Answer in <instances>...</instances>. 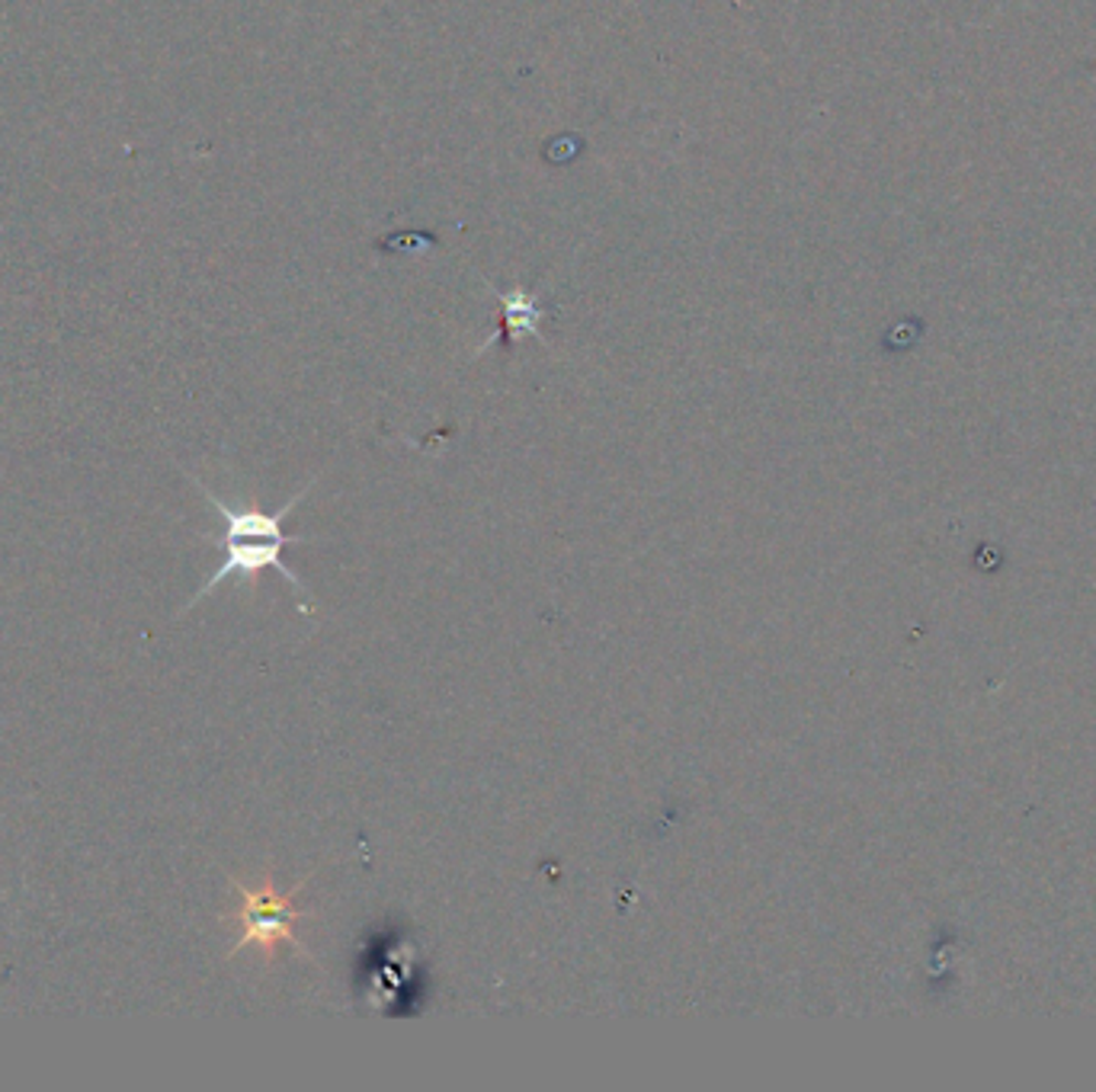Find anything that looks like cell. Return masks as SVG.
Listing matches in <instances>:
<instances>
[{"instance_id":"1","label":"cell","mask_w":1096,"mask_h":1092,"mask_svg":"<svg viewBox=\"0 0 1096 1092\" xmlns=\"http://www.w3.org/2000/svg\"><path fill=\"white\" fill-rule=\"evenodd\" d=\"M311 484H315V481H311ZM311 484H305L299 494L292 496L283 510H276V513H266V510H257V506H244V510H237V506H228L225 500H219L209 488H202V494L209 496L212 510L225 520V535H222V538H212V542L225 552V561H222V567L205 580V587H202L200 593L183 606V612L193 609L202 596H209L215 587H222L228 577H241V580H247V584H257V577L264 574L266 567L279 570L283 580H289L296 593L299 596L305 593V590H301V580L296 577V570L283 561V552H286L289 545H299L305 538H301V535H289V532L283 529V520L296 510V503L308 494Z\"/></svg>"},{"instance_id":"2","label":"cell","mask_w":1096,"mask_h":1092,"mask_svg":"<svg viewBox=\"0 0 1096 1092\" xmlns=\"http://www.w3.org/2000/svg\"><path fill=\"white\" fill-rule=\"evenodd\" d=\"M237 891V910H234L232 923H237V942L232 945L228 955H237L241 949H260L266 959L276 955L279 945H292L299 949V939L292 932V923L299 920L301 913L292 907V893H279L273 888V881L266 878L264 885L247 888V885H234Z\"/></svg>"},{"instance_id":"3","label":"cell","mask_w":1096,"mask_h":1092,"mask_svg":"<svg viewBox=\"0 0 1096 1092\" xmlns=\"http://www.w3.org/2000/svg\"><path fill=\"white\" fill-rule=\"evenodd\" d=\"M498 298L503 304V333H532V336H539L542 308L530 292L513 289V292H498Z\"/></svg>"}]
</instances>
